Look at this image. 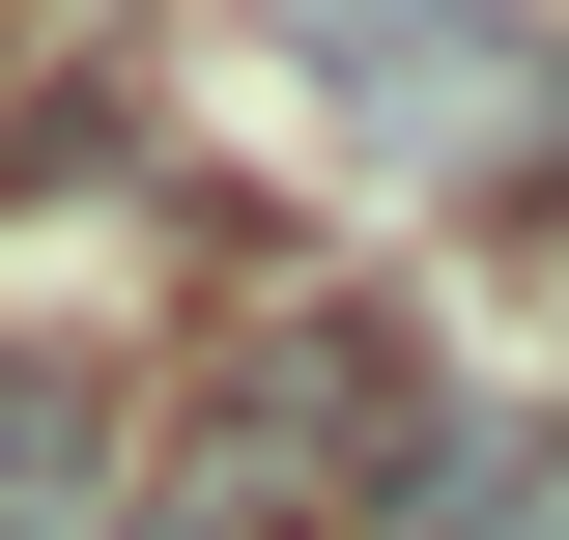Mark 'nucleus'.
I'll list each match as a JSON object with an SVG mask.
<instances>
[{"mask_svg": "<svg viewBox=\"0 0 569 540\" xmlns=\"http://www.w3.org/2000/svg\"><path fill=\"white\" fill-rule=\"evenodd\" d=\"M313 58H342V114L399 142V171H512L541 142V29L512 0H284Z\"/></svg>", "mask_w": 569, "mask_h": 540, "instance_id": "f257e3e1", "label": "nucleus"}, {"mask_svg": "<svg viewBox=\"0 0 569 540\" xmlns=\"http://www.w3.org/2000/svg\"><path fill=\"white\" fill-rule=\"evenodd\" d=\"M370 540H569V399H427L370 456Z\"/></svg>", "mask_w": 569, "mask_h": 540, "instance_id": "f03ea898", "label": "nucleus"}, {"mask_svg": "<svg viewBox=\"0 0 569 540\" xmlns=\"http://www.w3.org/2000/svg\"><path fill=\"white\" fill-rule=\"evenodd\" d=\"M86 483H114V370L0 341V540H86Z\"/></svg>", "mask_w": 569, "mask_h": 540, "instance_id": "7ed1b4c3", "label": "nucleus"}, {"mask_svg": "<svg viewBox=\"0 0 569 540\" xmlns=\"http://www.w3.org/2000/svg\"><path fill=\"white\" fill-rule=\"evenodd\" d=\"M86 540H257V512H228V483H142V512H86Z\"/></svg>", "mask_w": 569, "mask_h": 540, "instance_id": "20e7f679", "label": "nucleus"}]
</instances>
